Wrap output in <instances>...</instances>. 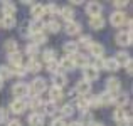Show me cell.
Listing matches in <instances>:
<instances>
[{
    "mask_svg": "<svg viewBox=\"0 0 133 126\" xmlns=\"http://www.w3.org/2000/svg\"><path fill=\"white\" fill-rule=\"evenodd\" d=\"M45 87H47L45 79H44V78H36V79L32 81V84H30L29 91L32 93V96H39L41 93H44V91H45Z\"/></svg>",
    "mask_w": 133,
    "mask_h": 126,
    "instance_id": "6da1fadb",
    "label": "cell"
},
{
    "mask_svg": "<svg viewBox=\"0 0 133 126\" xmlns=\"http://www.w3.org/2000/svg\"><path fill=\"white\" fill-rule=\"evenodd\" d=\"M98 78H99V69H96L94 66H91L88 64L86 67H83V79L84 81H98Z\"/></svg>",
    "mask_w": 133,
    "mask_h": 126,
    "instance_id": "7a4b0ae2",
    "label": "cell"
},
{
    "mask_svg": "<svg viewBox=\"0 0 133 126\" xmlns=\"http://www.w3.org/2000/svg\"><path fill=\"white\" fill-rule=\"evenodd\" d=\"M12 94L17 99H25V96H29V86L25 82H17L12 86Z\"/></svg>",
    "mask_w": 133,
    "mask_h": 126,
    "instance_id": "3957f363",
    "label": "cell"
},
{
    "mask_svg": "<svg viewBox=\"0 0 133 126\" xmlns=\"http://www.w3.org/2000/svg\"><path fill=\"white\" fill-rule=\"evenodd\" d=\"M113 120L116 121V123H130L131 121V114H130V111L127 109V108H116L115 109V113H113Z\"/></svg>",
    "mask_w": 133,
    "mask_h": 126,
    "instance_id": "277c9868",
    "label": "cell"
},
{
    "mask_svg": "<svg viewBox=\"0 0 133 126\" xmlns=\"http://www.w3.org/2000/svg\"><path fill=\"white\" fill-rule=\"evenodd\" d=\"M121 89V82L118 78H108L106 79V91L111 94V96H115V94H118Z\"/></svg>",
    "mask_w": 133,
    "mask_h": 126,
    "instance_id": "5b68a950",
    "label": "cell"
},
{
    "mask_svg": "<svg viewBox=\"0 0 133 126\" xmlns=\"http://www.w3.org/2000/svg\"><path fill=\"white\" fill-rule=\"evenodd\" d=\"M125 20H127V15H125V12H121V10H115L110 15V24L113 27H121L125 24Z\"/></svg>",
    "mask_w": 133,
    "mask_h": 126,
    "instance_id": "8992f818",
    "label": "cell"
},
{
    "mask_svg": "<svg viewBox=\"0 0 133 126\" xmlns=\"http://www.w3.org/2000/svg\"><path fill=\"white\" fill-rule=\"evenodd\" d=\"M10 111H12L14 114H22L24 111L27 109V101L25 99H15L10 103Z\"/></svg>",
    "mask_w": 133,
    "mask_h": 126,
    "instance_id": "52a82bcc",
    "label": "cell"
},
{
    "mask_svg": "<svg viewBox=\"0 0 133 126\" xmlns=\"http://www.w3.org/2000/svg\"><path fill=\"white\" fill-rule=\"evenodd\" d=\"M76 108H78L81 113H86V111H89L91 108V96H79L78 101H76Z\"/></svg>",
    "mask_w": 133,
    "mask_h": 126,
    "instance_id": "ba28073f",
    "label": "cell"
},
{
    "mask_svg": "<svg viewBox=\"0 0 133 126\" xmlns=\"http://www.w3.org/2000/svg\"><path fill=\"white\" fill-rule=\"evenodd\" d=\"M74 93L81 94V96H88V94L91 93V82L84 81V79L78 81V84H76V87H74Z\"/></svg>",
    "mask_w": 133,
    "mask_h": 126,
    "instance_id": "9c48e42d",
    "label": "cell"
},
{
    "mask_svg": "<svg viewBox=\"0 0 133 126\" xmlns=\"http://www.w3.org/2000/svg\"><path fill=\"white\" fill-rule=\"evenodd\" d=\"M115 40H116V44L118 45H130L131 44V32H125V30H121V32H118L116 34V37H115Z\"/></svg>",
    "mask_w": 133,
    "mask_h": 126,
    "instance_id": "30bf717a",
    "label": "cell"
},
{
    "mask_svg": "<svg viewBox=\"0 0 133 126\" xmlns=\"http://www.w3.org/2000/svg\"><path fill=\"white\" fill-rule=\"evenodd\" d=\"M101 10H103V5L98 2H89L88 5H86V13H88L89 17H98L101 15Z\"/></svg>",
    "mask_w": 133,
    "mask_h": 126,
    "instance_id": "8fae6325",
    "label": "cell"
},
{
    "mask_svg": "<svg viewBox=\"0 0 133 126\" xmlns=\"http://www.w3.org/2000/svg\"><path fill=\"white\" fill-rule=\"evenodd\" d=\"M89 54L93 55V57H96V59H101L103 57V54H104V47H103V44H98V42H91V45H89Z\"/></svg>",
    "mask_w": 133,
    "mask_h": 126,
    "instance_id": "7c38bea8",
    "label": "cell"
},
{
    "mask_svg": "<svg viewBox=\"0 0 133 126\" xmlns=\"http://www.w3.org/2000/svg\"><path fill=\"white\" fill-rule=\"evenodd\" d=\"M64 32L68 34V36H76V34L81 32V24L74 22V20H72V22H68L64 25Z\"/></svg>",
    "mask_w": 133,
    "mask_h": 126,
    "instance_id": "4fadbf2b",
    "label": "cell"
},
{
    "mask_svg": "<svg viewBox=\"0 0 133 126\" xmlns=\"http://www.w3.org/2000/svg\"><path fill=\"white\" fill-rule=\"evenodd\" d=\"M25 69H27V72H34V74H37V72L42 69V62H41L39 59L32 57V59H30V61L25 64Z\"/></svg>",
    "mask_w": 133,
    "mask_h": 126,
    "instance_id": "5bb4252c",
    "label": "cell"
},
{
    "mask_svg": "<svg viewBox=\"0 0 133 126\" xmlns=\"http://www.w3.org/2000/svg\"><path fill=\"white\" fill-rule=\"evenodd\" d=\"M71 61H72V66H74V67H86V66H88V55L74 54L71 57Z\"/></svg>",
    "mask_w": 133,
    "mask_h": 126,
    "instance_id": "9a60e30c",
    "label": "cell"
},
{
    "mask_svg": "<svg viewBox=\"0 0 133 126\" xmlns=\"http://www.w3.org/2000/svg\"><path fill=\"white\" fill-rule=\"evenodd\" d=\"M52 82H54V86H56V87L62 89V87L68 84V76H66L64 72H57V74L52 76Z\"/></svg>",
    "mask_w": 133,
    "mask_h": 126,
    "instance_id": "2e32d148",
    "label": "cell"
},
{
    "mask_svg": "<svg viewBox=\"0 0 133 126\" xmlns=\"http://www.w3.org/2000/svg\"><path fill=\"white\" fill-rule=\"evenodd\" d=\"M111 101H113V96H111L108 91L98 94V97H96V104L98 106H108V104H111Z\"/></svg>",
    "mask_w": 133,
    "mask_h": 126,
    "instance_id": "e0dca14e",
    "label": "cell"
},
{
    "mask_svg": "<svg viewBox=\"0 0 133 126\" xmlns=\"http://www.w3.org/2000/svg\"><path fill=\"white\" fill-rule=\"evenodd\" d=\"M44 20L42 19H32L29 24V29H30V34H36V32H44Z\"/></svg>",
    "mask_w": 133,
    "mask_h": 126,
    "instance_id": "ac0fdd59",
    "label": "cell"
},
{
    "mask_svg": "<svg viewBox=\"0 0 133 126\" xmlns=\"http://www.w3.org/2000/svg\"><path fill=\"white\" fill-rule=\"evenodd\" d=\"M27 121H29V126H42L44 124V114H41V113H30Z\"/></svg>",
    "mask_w": 133,
    "mask_h": 126,
    "instance_id": "d6986e66",
    "label": "cell"
},
{
    "mask_svg": "<svg viewBox=\"0 0 133 126\" xmlns=\"http://www.w3.org/2000/svg\"><path fill=\"white\" fill-rule=\"evenodd\" d=\"M30 44H34V45H37V47H39L41 44H45V42H47V36H45L44 32H36V34H30Z\"/></svg>",
    "mask_w": 133,
    "mask_h": 126,
    "instance_id": "ffe728a7",
    "label": "cell"
},
{
    "mask_svg": "<svg viewBox=\"0 0 133 126\" xmlns=\"http://www.w3.org/2000/svg\"><path fill=\"white\" fill-rule=\"evenodd\" d=\"M128 103V96L123 93H118L113 96V101H111V104H115L116 108H125V104Z\"/></svg>",
    "mask_w": 133,
    "mask_h": 126,
    "instance_id": "44dd1931",
    "label": "cell"
},
{
    "mask_svg": "<svg viewBox=\"0 0 133 126\" xmlns=\"http://www.w3.org/2000/svg\"><path fill=\"white\" fill-rule=\"evenodd\" d=\"M59 12H61V17L62 19L66 20V22H72V20H74V9H72V7H62L61 10H59Z\"/></svg>",
    "mask_w": 133,
    "mask_h": 126,
    "instance_id": "7402d4cb",
    "label": "cell"
},
{
    "mask_svg": "<svg viewBox=\"0 0 133 126\" xmlns=\"http://www.w3.org/2000/svg\"><path fill=\"white\" fill-rule=\"evenodd\" d=\"M101 69L110 71V72H116L118 69H120V66L116 64L115 59H103V66H101Z\"/></svg>",
    "mask_w": 133,
    "mask_h": 126,
    "instance_id": "603a6c76",
    "label": "cell"
},
{
    "mask_svg": "<svg viewBox=\"0 0 133 126\" xmlns=\"http://www.w3.org/2000/svg\"><path fill=\"white\" fill-rule=\"evenodd\" d=\"M17 24L15 17L14 15H2V20H0V25L3 27V29H14Z\"/></svg>",
    "mask_w": 133,
    "mask_h": 126,
    "instance_id": "cb8c5ba5",
    "label": "cell"
},
{
    "mask_svg": "<svg viewBox=\"0 0 133 126\" xmlns=\"http://www.w3.org/2000/svg\"><path fill=\"white\" fill-rule=\"evenodd\" d=\"M89 27H91L93 30H99V29H103V27H104V19H103V15L91 17V19H89Z\"/></svg>",
    "mask_w": 133,
    "mask_h": 126,
    "instance_id": "d4e9b609",
    "label": "cell"
},
{
    "mask_svg": "<svg viewBox=\"0 0 133 126\" xmlns=\"http://www.w3.org/2000/svg\"><path fill=\"white\" fill-rule=\"evenodd\" d=\"M49 97H51L52 103H57V101H61L62 97H64V94H62V89H59V87L52 86L51 89H49Z\"/></svg>",
    "mask_w": 133,
    "mask_h": 126,
    "instance_id": "484cf974",
    "label": "cell"
},
{
    "mask_svg": "<svg viewBox=\"0 0 133 126\" xmlns=\"http://www.w3.org/2000/svg\"><path fill=\"white\" fill-rule=\"evenodd\" d=\"M3 51H5L9 55L14 54V52H17V51H19V44H17V40L15 39H9L5 44H3Z\"/></svg>",
    "mask_w": 133,
    "mask_h": 126,
    "instance_id": "4316f807",
    "label": "cell"
},
{
    "mask_svg": "<svg viewBox=\"0 0 133 126\" xmlns=\"http://www.w3.org/2000/svg\"><path fill=\"white\" fill-rule=\"evenodd\" d=\"M59 62V69H64V71H72L74 69V66H72V61H71V55H66V57H62Z\"/></svg>",
    "mask_w": 133,
    "mask_h": 126,
    "instance_id": "83f0119b",
    "label": "cell"
},
{
    "mask_svg": "<svg viewBox=\"0 0 133 126\" xmlns=\"http://www.w3.org/2000/svg\"><path fill=\"white\" fill-rule=\"evenodd\" d=\"M113 59L116 61V64H118V66H125L128 61H130V55H128V52L120 51V52H116V55H115Z\"/></svg>",
    "mask_w": 133,
    "mask_h": 126,
    "instance_id": "f1b7e54d",
    "label": "cell"
},
{
    "mask_svg": "<svg viewBox=\"0 0 133 126\" xmlns=\"http://www.w3.org/2000/svg\"><path fill=\"white\" fill-rule=\"evenodd\" d=\"M34 108V109H39V108H44V101L41 99V96H30V99L27 101V108Z\"/></svg>",
    "mask_w": 133,
    "mask_h": 126,
    "instance_id": "f546056e",
    "label": "cell"
},
{
    "mask_svg": "<svg viewBox=\"0 0 133 126\" xmlns=\"http://www.w3.org/2000/svg\"><path fill=\"white\" fill-rule=\"evenodd\" d=\"M62 49H64V52H66V54H68V55H74V54H78V44H76V42L74 40H69V42H66V44H64V47H62Z\"/></svg>",
    "mask_w": 133,
    "mask_h": 126,
    "instance_id": "4dcf8cb0",
    "label": "cell"
},
{
    "mask_svg": "<svg viewBox=\"0 0 133 126\" xmlns=\"http://www.w3.org/2000/svg\"><path fill=\"white\" fill-rule=\"evenodd\" d=\"M79 123L83 126H91L94 123V116L93 113H89V111H86V113H81V120H79Z\"/></svg>",
    "mask_w": 133,
    "mask_h": 126,
    "instance_id": "1f68e13d",
    "label": "cell"
},
{
    "mask_svg": "<svg viewBox=\"0 0 133 126\" xmlns=\"http://www.w3.org/2000/svg\"><path fill=\"white\" fill-rule=\"evenodd\" d=\"M30 13H32V19H42V15H44V5H41V3H34Z\"/></svg>",
    "mask_w": 133,
    "mask_h": 126,
    "instance_id": "d6a6232c",
    "label": "cell"
},
{
    "mask_svg": "<svg viewBox=\"0 0 133 126\" xmlns=\"http://www.w3.org/2000/svg\"><path fill=\"white\" fill-rule=\"evenodd\" d=\"M44 27L47 29V32H51V34H57L59 30H61V24H59L57 20H49Z\"/></svg>",
    "mask_w": 133,
    "mask_h": 126,
    "instance_id": "836d02e7",
    "label": "cell"
},
{
    "mask_svg": "<svg viewBox=\"0 0 133 126\" xmlns=\"http://www.w3.org/2000/svg\"><path fill=\"white\" fill-rule=\"evenodd\" d=\"M44 111H45V114H49V116H54V114L57 113V103H52V101L44 103Z\"/></svg>",
    "mask_w": 133,
    "mask_h": 126,
    "instance_id": "e575fe53",
    "label": "cell"
},
{
    "mask_svg": "<svg viewBox=\"0 0 133 126\" xmlns=\"http://www.w3.org/2000/svg\"><path fill=\"white\" fill-rule=\"evenodd\" d=\"M15 13V5L12 2H3L2 3V15H14Z\"/></svg>",
    "mask_w": 133,
    "mask_h": 126,
    "instance_id": "d590c367",
    "label": "cell"
},
{
    "mask_svg": "<svg viewBox=\"0 0 133 126\" xmlns=\"http://www.w3.org/2000/svg\"><path fill=\"white\" fill-rule=\"evenodd\" d=\"M14 76V72H12V67H10V66H0V78L3 79V81H5V79H10Z\"/></svg>",
    "mask_w": 133,
    "mask_h": 126,
    "instance_id": "8d00e7d4",
    "label": "cell"
},
{
    "mask_svg": "<svg viewBox=\"0 0 133 126\" xmlns=\"http://www.w3.org/2000/svg\"><path fill=\"white\" fill-rule=\"evenodd\" d=\"M61 114H62V120H64V118H71L72 114H74V106H72V104H64V106L61 108Z\"/></svg>",
    "mask_w": 133,
    "mask_h": 126,
    "instance_id": "74e56055",
    "label": "cell"
},
{
    "mask_svg": "<svg viewBox=\"0 0 133 126\" xmlns=\"http://www.w3.org/2000/svg\"><path fill=\"white\" fill-rule=\"evenodd\" d=\"M12 67V72L14 74H17L19 78H24V76L27 74V69H25V66L24 64H19V66H10Z\"/></svg>",
    "mask_w": 133,
    "mask_h": 126,
    "instance_id": "f35d334b",
    "label": "cell"
},
{
    "mask_svg": "<svg viewBox=\"0 0 133 126\" xmlns=\"http://www.w3.org/2000/svg\"><path fill=\"white\" fill-rule=\"evenodd\" d=\"M59 10H61V7H57L56 3H47V5H44V13H47V15H54Z\"/></svg>",
    "mask_w": 133,
    "mask_h": 126,
    "instance_id": "ab89813d",
    "label": "cell"
},
{
    "mask_svg": "<svg viewBox=\"0 0 133 126\" xmlns=\"http://www.w3.org/2000/svg\"><path fill=\"white\" fill-rule=\"evenodd\" d=\"M9 61L12 62V66H19V64H22V54H20L19 51L14 52V54H10V55H9Z\"/></svg>",
    "mask_w": 133,
    "mask_h": 126,
    "instance_id": "60d3db41",
    "label": "cell"
},
{
    "mask_svg": "<svg viewBox=\"0 0 133 126\" xmlns=\"http://www.w3.org/2000/svg\"><path fill=\"white\" fill-rule=\"evenodd\" d=\"M25 54L29 55L30 59L36 57V55L39 54V47H37V45H34V44H27V47H25Z\"/></svg>",
    "mask_w": 133,
    "mask_h": 126,
    "instance_id": "b9f144b4",
    "label": "cell"
},
{
    "mask_svg": "<svg viewBox=\"0 0 133 126\" xmlns=\"http://www.w3.org/2000/svg\"><path fill=\"white\" fill-rule=\"evenodd\" d=\"M47 71L51 72L52 76L59 72V62L56 61V59H54V61H51V62H47Z\"/></svg>",
    "mask_w": 133,
    "mask_h": 126,
    "instance_id": "7bdbcfd3",
    "label": "cell"
},
{
    "mask_svg": "<svg viewBox=\"0 0 133 126\" xmlns=\"http://www.w3.org/2000/svg\"><path fill=\"white\" fill-rule=\"evenodd\" d=\"M91 36H81L79 37V42H76V44H78V47L79 45H83V47H89L91 45Z\"/></svg>",
    "mask_w": 133,
    "mask_h": 126,
    "instance_id": "ee69618b",
    "label": "cell"
},
{
    "mask_svg": "<svg viewBox=\"0 0 133 126\" xmlns=\"http://www.w3.org/2000/svg\"><path fill=\"white\" fill-rule=\"evenodd\" d=\"M56 51L54 49H47V51H44V54H42V57H44V61L45 62H51V61H54L56 59Z\"/></svg>",
    "mask_w": 133,
    "mask_h": 126,
    "instance_id": "f6af8a7d",
    "label": "cell"
},
{
    "mask_svg": "<svg viewBox=\"0 0 133 126\" xmlns=\"http://www.w3.org/2000/svg\"><path fill=\"white\" fill-rule=\"evenodd\" d=\"M3 121H9V111H7L5 108H0V124H2Z\"/></svg>",
    "mask_w": 133,
    "mask_h": 126,
    "instance_id": "bcb514c9",
    "label": "cell"
},
{
    "mask_svg": "<svg viewBox=\"0 0 133 126\" xmlns=\"http://www.w3.org/2000/svg\"><path fill=\"white\" fill-rule=\"evenodd\" d=\"M51 126H66V121L62 118H56V120H52Z\"/></svg>",
    "mask_w": 133,
    "mask_h": 126,
    "instance_id": "7dc6e473",
    "label": "cell"
},
{
    "mask_svg": "<svg viewBox=\"0 0 133 126\" xmlns=\"http://www.w3.org/2000/svg\"><path fill=\"white\" fill-rule=\"evenodd\" d=\"M20 32H22V36H30V29H29V22H25L22 25V29H20Z\"/></svg>",
    "mask_w": 133,
    "mask_h": 126,
    "instance_id": "c3c4849f",
    "label": "cell"
},
{
    "mask_svg": "<svg viewBox=\"0 0 133 126\" xmlns=\"http://www.w3.org/2000/svg\"><path fill=\"white\" fill-rule=\"evenodd\" d=\"M113 5L116 7V9H121V7H127L128 2L127 0H116V2H113Z\"/></svg>",
    "mask_w": 133,
    "mask_h": 126,
    "instance_id": "681fc988",
    "label": "cell"
},
{
    "mask_svg": "<svg viewBox=\"0 0 133 126\" xmlns=\"http://www.w3.org/2000/svg\"><path fill=\"white\" fill-rule=\"evenodd\" d=\"M125 67H127V72L131 76V72H133V62H131V59L127 62V64H125Z\"/></svg>",
    "mask_w": 133,
    "mask_h": 126,
    "instance_id": "f907efd6",
    "label": "cell"
},
{
    "mask_svg": "<svg viewBox=\"0 0 133 126\" xmlns=\"http://www.w3.org/2000/svg\"><path fill=\"white\" fill-rule=\"evenodd\" d=\"M7 126H22V124H20L19 120H10V121H7Z\"/></svg>",
    "mask_w": 133,
    "mask_h": 126,
    "instance_id": "816d5d0a",
    "label": "cell"
},
{
    "mask_svg": "<svg viewBox=\"0 0 133 126\" xmlns=\"http://www.w3.org/2000/svg\"><path fill=\"white\" fill-rule=\"evenodd\" d=\"M22 3H24V5H30V7H32V5H34V2H30V0H24V2H22Z\"/></svg>",
    "mask_w": 133,
    "mask_h": 126,
    "instance_id": "f5cc1de1",
    "label": "cell"
},
{
    "mask_svg": "<svg viewBox=\"0 0 133 126\" xmlns=\"http://www.w3.org/2000/svg\"><path fill=\"white\" fill-rule=\"evenodd\" d=\"M69 126H83L81 123H79V121H72V123L71 124H69Z\"/></svg>",
    "mask_w": 133,
    "mask_h": 126,
    "instance_id": "db71d44e",
    "label": "cell"
},
{
    "mask_svg": "<svg viewBox=\"0 0 133 126\" xmlns=\"http://www.w3.org/2000/svg\"><path fill=\"white\" fill-rule=\"evenodd\" d=\"M91 126H106V124H103V123H93Z\"/></svg>",
    "mask_w": 133,
    "mask_h": 126,
    "instance_id": "11a10c76",
    "label": "cell"
},
{
    "mask_svg": "<svg viewBox=\"0 0 133 126\" xmlns=\"http://www.w3.org/2000/svg\"><path fill=\"white\" fill-rule=\"evenodd\" d=\"M3 82H5V81H3V79L0 78V89H2V87H3Z\"/></svg>",
    "mask_w": 133,
    "mask_h": 126,
    "instance_id": "9f6ffc18",
    "label": "cell"
}]
</instances>
